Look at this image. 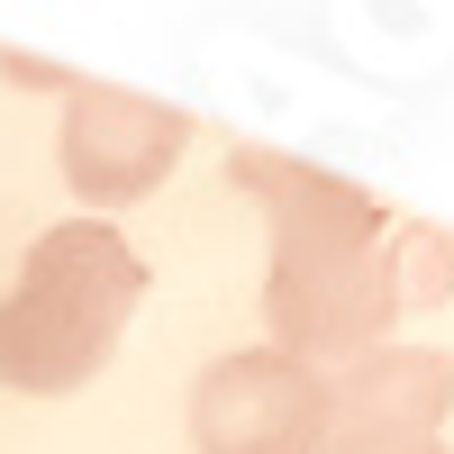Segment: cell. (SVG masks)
<instances>
[{
  "instance_id": "cell-3",
  "label": "cell",
  "mask_w": 454,
  "mask_h": 454,
  "mask_svg": "<svg viewBox=\"0 0 454 454\" xmlns=\"http://www.w3.org/2000/svg\"><path fill=\"white\" fill-rule=\"evenodd\" d=\"M200 454H318L327 445V372L282 346H237L192 382Z\"/></svg>"
},
{
  "instance_id": "cell-5",
  "label": "cell",
  "mask_w": 454,
  "mask_h": 454,
  "mask_svg": "<svg viewBox=\"0 0 454 454\" xmlns=\"http://www.w3.org/2000/svg\"><path fill=\"white\" fill-rule=\"evenodd\" d=\"M454 409V355L445 346H372L327 372V445L318 454H409L436 445Z\"/></svg>"
},
{
  "instance_id": "cell-2",
  "label": "cell",
  "mask_w": 454,
  "mask_h": 454,
  "mask_svg": "<svg viewBox=\"0 0 454 454\" xmlns=\"http://www.w3.org/2000/svg\"><path fill=\"white\" fill-rule=\"evenodd\" d=\"M137 300H145V254L109 218L46 227L19 263V282L0 291V391L19 400L82 391L119 355Z\"/></svg>"
},
{
  "instance_id": "cell-4",
  "label": "cell",
  "mask_w": 454,
  "mask_h": 454,
  "mask_svg": "<svg viewBox=\"0 0 454 454\" xmlns=\"http://www.w3.org/2000/svg\"><path fill=\"white\" fill-rule=\"evenodd\" d=\"M182 145H192V109H173V100H145V91H119V82H73L64 91L55 155H64V182L82 192V218L145 200L173 173Z\"/></svg>"
},
{
  "instance_id": "cell-1",
  "label": "cell",
  "mask_w": 454,
  "mask_h": 454,
  "mask_svg": "<svg viewBox=\"0 0 454 454\" xmlns=\"http://www.w3.org/2000/svg\"><path fill=\"white\" fill-rule=\"evenodd\" d=\"M227 182L273 227V263H263L273 346L318 372L391 346L382 327H400V309H409V218H391L364 182L273 155V145H237Z\"/></svg>"
},
{
  "instance_id": "cell-6",
  "label": "cell",
  "mask_w": 454,
  "mask_h": 454,
  "mask_svg": "<svg viewBox=\"0 0 454 454\" xmlns=\"http://www.w3.org/2000/svg\"><path fill=\"white\" fill-rule=\"evenodd\" d=\"M409 454H445V445H409Z\"/></svg>"
}]
</instances>
